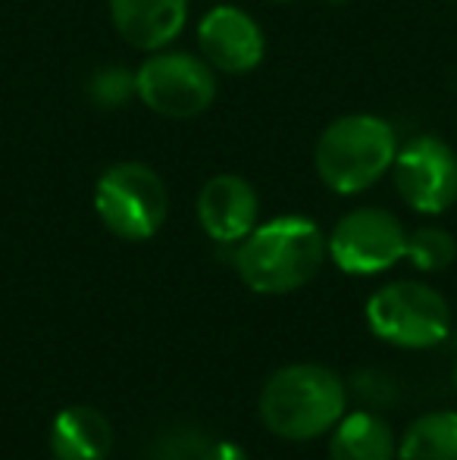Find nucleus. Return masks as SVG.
<instances>
[{"label":"nucleus","mask_w":457,"mask_h":460,"mask_svg":"<svg viewBox=\"0 0 457 460\" xmlns=\"http://www.w3.org/2000/svg\"><path fill=\"white\" fill-rule=\"evenodd\" d=\"M330 257L326 235L311 217L286 213L257 223L235 248V273L257 295H288L311 282Z\"/></svg>","instance_id":"obj_1"},{"label":"nucleus","mask_w":457,"mask_h":460,"mask_svg":"<svg viewBox=\"0 0 457 460\" xmlns=\"http://www.w3.org/2000/svg\"><path fill=\"white\" fill-rule=\"evenodd\" d=\"M260 420L286 442H311L330 436L347 413L345 382L323 364H288L260 388Z\"/></svg>","instance_id":"obj_2"},{"label":"nucleus","mask_w":457,"mask_h":460,"mask_svg":"<svg viewBox=\"0 0 457 460\" xmlns=\"http://www.w3.org/2000/svg\"><path fill=\"white\" fill-rule=\"evenodd\" d=\"M398 132L389 119L373 113H347L320 132L313 166L336 194H360L391 172L398 154Z\"/></svg>","instance_id":"obj_3"},{"label":"nucleus","mask_w":457,"mask_h":460,"mask_svg":"<svg viewBox=\"0 0 457 460\" xmlns=\"http://www.w3.org/2000/svg\"><path fill=\"white\" fill-rule=\"evenodd\" d=\"M366 326L376 339L404 351H426L452 332V307L445 295L426 282L401 279L373 291L366 301Z\"/></svg>","instance_id":"obj_4"},{"label":"nucleus","mask_w":457,"mask_h":460,"mask_svg":"<svg viewBox=\"0 0 457 460\" xmlns=\"http://www.w3.org/2000/svg\"><path fill=\"white\" fill-rule=\"evenodd\" d=\"M94 210L104 229L122 242H147L166 223L170 194L160 172L138 160H122L101 172Z\"/></svg>","instance_id":"obj_5"},{"label":"nucleus","mask_w":457,"mask_h":460,"mask_svg":"<svg viewBox=\"0 0 457 460\" xmlns=\"http://www.w3.org/2000/svg\"><path fill=\"white\" fill-rule=\"evenodd\" d=\"M135 92L154 113L170 119H191L216 101V69L191 50H154L135 69Z\"/></svg>","instance_id":"obj_6"},{"label":"nucleus","mask_w":457,"mask_h":460,"mask_svg":"<svg viewBox=\"0 0 457 460\" xmlns=\"http://www.w3.org/2000/svg\"><path fill=\"white\" fill-rule=\"evenodd\" d=\"M330 257L347 276H379L408 254V232L401 219L385 207H354L347 210L330 238Z\"/></svg>","instance_id":"obj_7"},{"label":"nucleus","mask_w":457,"mask_h":460,"mask_svg":"<svg viewBox=\"0 0 457 460\" xmlns=\"http://www.w3.org/2000/svg\"><path fill=\"white\" fill-rule=\"evenodd\" d=\"M391 182L408 207L426 217H439L457 200L454 147L435 135H417L404 147H398Z\"/></svg>","instance_id":"obj_8"},{"label":"nucleus","mask_w":457,"mask_h":460,"mask_svg":"<svg viewBox=\"0 0 457 460\" xmlns=\"http://www.w3.org/2000/svg\"><path fill=\"white\" fill-rule=\"evenodd\" d=\"M198 44L201 57L216 73L244 75L257 69L267 54V38L263 29L248 10L232 4H220L204 13L198 22Z\"/></svg>","instance_id":"obj_9"},{"label":"nucleus","mask_w":457,"mask_h":460,"mask_svg":"<svg viewBox=\"0 0 457 460\" xmlns=\"http://www.w3.org/2000/svg\"><path fill=\"white\" fill-rule=\"evenodd\" d=\"M198 223L214 242L238 244L260 223V198L254 185L235 172L207 179L198 194Z\"/></svg>","instance_id":"obj_10"},{"label":"nucleus","mask_w":457,"mask_h":460,"mask_svg":"<svg viewBox=\"0 0 457 460\" xmlns=\"http://www.w3.org/2000/svg\"><path fill=\"white\" fill-rule=\"evenodd\" d=\"M116 35L135 50H163L182 35L189 0H110Z\"/></svg>","instance_id":"obj_11"},{"label":"nucleus","mask_w":457,"mask_h":460,"mask_svg":"<svg viewBox=\"0 0 457 460\" xmlns=\"http://www.w3.org/2000/svg\"><path fill=\"white\" fill-rule=\"evenodd\" d=\"M113 448V426L92 404L63 407L50 423V455L57 460H107Z\"/></svg>","instance_id":"obj_12"},{"label":"nucleus","mask_w":457,"mask_h":460,"mask_svg":"<svg viewBox=\"0 0 457 460\" xmlns=\"http://www.w3.org/2000/svg\"><path fill=\"white\" fill-rule=\"evenodd\" d=\"M330 460H398V438L379 413H345L332 426Z\"/></svg>","instance_id":"obj_13"},{"label":"nucleus","mask_w":457,"mask_h":460,"mask_svg":"<svg viewBox=\"0 0 457 460\" xmlns=\"http://www.w3.org/2000/svg\"><path fill=\"white\" fill-rule=\"evenodd\" d=\"M398 460H457V413H423L404 429Z\"/></svg>","instance_id":"obj_14"},{"label":"nucleus","mask_w":457,"mask_h":460,"mask_svg":"<svg viewBox=\"0 0 457 460\" xmlns=\"http://www.w3.org/2000/svg\"><path fill=\"white\" fill-rule=\"evenodd\" d=\"M408 257L420 273H442L454 263L457 242L448 229L442 226H420L408 232Z\"/></svg>","instance_id":"obj_15"},{"label":"nucleus","mask_w":457,"mask_h":460,"mask_svg":"<svg viewBox=\"0 0 457 460\" xmlns=\"http://www.w3.org/2000/svg\"><path fill=\"white\" fill-rule=\"evenodd\" d=\"M88 94L98 107L116 110L122 103H128L132 97H138L135 92V73L132 69H122V66H104L92 75L88 82Z\"/></svg>","instance_id":"obj_16"},{"label":"nucleus","mask_w":457,"mask_h":460,"mask_svg":"<svg viewBox=\"0 0 457 460\" xmlns=\"http://www.w3.org/2000/svg\"><path fill=\"white\" fill-rule=\"evenodd\" d=\"M198 460H250V457H248V451H244L242 445L216 442V445H210V448H204Z\"/></svg>","instance_id":"obj_17"},{"label":"nucleus","mask_w":457,"mask_h":460,"mask_svg":"<svg viewBox=\"0 0 457 460\" xmlns=\"http://www.w3.org/2000/svg\"><path fill=\"white\" fill-rule=\"evenodd\" d=\"M454 385H457V369H454Z\"/></svg>","instance_id":"obj_18"}]
</instances>
